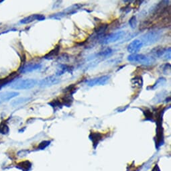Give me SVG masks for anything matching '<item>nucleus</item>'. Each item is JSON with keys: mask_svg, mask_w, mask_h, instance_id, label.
I'll use <instances>...</instances> for the list:
<instances>
[{"mask_svg": "<svg viewBox=\"0 0 171 171\" xmlns=\"http://www.w3.org/2000/svg\"><path fill=\"white\" fill-rule=\"evenodd\" d=\"M49 144H50V142L44 141V142H42V143H40L39 147L40 148H42V149H44V148H46V146L48 145H49Z\"/></svg>", "mask_w": 171, "mask_h": 171, "instance_id": "obj_27", "label": "nucleus"}, {"mask_svg": "<svg viewBox=\"0 0 171 171\" xmlns=\"http://www.w3.org/2000/svg\"><path fill=\"white\" fill-rule=\"evenodd\" d=\"M170 69H171V66L170 64L169 63H166L165 65H164L163 68V72L165 75H170Z\"/></svg>", "mask_w": 171, "mask_h": 171, "instance_id": "obj_21", "label": "nucleus"}, {"mask_svg": "<svg viewBox=\"0 0 171 171\" xmlns=\"http://www.w3.org/2000/svg\"><path fill=\"white\" fill-rule=\"evenodd\" d=\"M60 82V79L56 75L48 76L47 77L43 78L39 82V85L42 87H50L53 85H55Z\"/></svg>", "mask_w": 171, "mask_h": 171, "instance_id": "obj_6", "label": "nucleus"}, {"mask_svg": "<svg viewBox=\"0 0 171 171\" xmlns=\"http://www.w3.org/2000/svg\"><path fill=\"white\" fill-rule=\"evenodd\" d=\"M112 53H113V50H112L111 48H108L102 52H100V53L98 54V55L100 56V57H109V56L111 55Z\"/></svg>", "mask_w": 171, "mask_h": 171, "instance_id": "obj_19", "label": "nucleus"}, {"mask_svg": "<svg viewBox=\"0 0 171 171\" xmlns=\"http://www.w3.org/2000/svg\"><path fill=\"white\" fill-rule=\"evenodd\" d=\"M30 100H31L30 97L20 98V99H18V100L13 101V102L11 103V105H12L13 106H16V105H21V104H22V103H24L27 102H28V101Z\"/></svg>", "mask_w": 171, "mask_h": 171, "instance_id": "obj_17", "label": "nucleus"}, {"mask_svg": "<svg viewBox=\"0 0 171 171\" xmlns=\"http://www.w3.org/2000/svg\"><path fill=\"white\" fill-rule=\"evenodd\" d=\"M18 76V74L16 73H13L12 74H10V75L4 78H1L0 79V89H1L4 86H5L6 84L12 81V80Z\"/></svg>", "mask_w": 171, "mask_h": 171, "instance_id": "obj_15", "label": "nucleus"}, {"mask_svg": "<svg viewBox=\"0 0 171 171\" xmlns=\"http://www.w3.org/2000/svg\"><path fill=\"white\" fill-rule=\"evenodd\" d=\"M82 7L83 5H81V4H74V5L64 9V10L63 11H62V12L56 13L55 14L50 15V18L60 20L62 18L67 16V15H73L74 13H76L78 10H79V9L82 8Z\"/></svg>", "mask_w": 171, "mask_h": 171, "instance_id": "obj_4", "label": "nucleus"}, {"mask_svg": "<svg viewBox=\"0 0 171 171\" xmlns=\"http://www.w3.org/2000/svg\"><path fill=\"white\" fill-rule=\"evenodd\" d=\"M144 115L146 118H150L149 120H152L153 116H152V114L151 112H150V111H149V110H146V111H144Z\"/></svg>", "mask_w": 171, "mask_h": 171, "instance_id": "obj_26", "label": "nucleus"}, {"mask_svg": "<svg viewBox=\"0 0 171 171\" xmlns=\"http://www.w3.org/2000/svg\"><path fill=\"white\" fill-rule=\"evenodd\" d=\"M125 34H126V32L123 30L118 31V32H116L111 33L107 36H105L104 38L102 40L101 43L103 44H107L110 43H113V42H116L124 37Z\"/></svg>", "mask_w": 171, "mask_h": 171, "instance_id": "obj_5", "label": "nucleus"}, {"mask_svg": "<svg viewBox=\"0 0 171 171\" xmlns=\"http://www.w3.org/2000/svg\"><path fill=\"white\" fill-rule=\"evenodd\" d=\"M163 59L166 60L170 59V47H168V48H167V49H166V53L165 56H164Z\"/></svg>", "mask_w": 171, "mask_h": 171, "instance_id": "obj_24", "label": "nucleus"}, {"mask_svg": "<svg viewBox=\"0 0 171 171\" xmlns=\"http://www.w3.org/2000/svg\"><path fill=\"white\" fill-rule=\"evenodd\" d=\"M9 132V128L7 125L6 123H2L1 125H0V132L3 134H8Z\"/></svg>", "mask_w": 171, "mask_h": 171, "instance_id": "obj_20", "label": "nucleus"}, {"mask_svg": "<svg viewBox=\"0 0 171 171\" xmlns=\"http://www.w3.org/2000/svg\"><path fill=\"white\" fill-rule=\"evenodd\" d=\"M45 19V16L44 15L42 14H32L29 15L28 17L24 18V19H22L21 21H20V23L23 24H30L31 22L34 21H36V20H38V21H42Z\"/></svg>", "mask_w": 171, "mask_h": 171, "instance_id": "obj_10", "label": "nucleus"}, {"mask_svg": "<svg viewBox=\"0 0 171 171\" xmlns=\"http://www.w3.org/2000/svg\"><path fill=\"white\" fill-rule=\"evenodd\" d=\"M18 95L19 93L15 91H8L1 93H0V103L8 102Z\"/></svg>", "mask_w": 171, "mask_h": 171, "instance_id": "obj_11", "label": "nucleus"}, {"mask_svg": "<svg viewBox=\"0 0 171 171\" xmlns=\"http://www.w3.org/2000/svg\"><path fill=\"white\" fill-rule=\"evenodd\" d=\"M109 76L108 75H103L100 77H97L92 78V79L88 80L86 81L87 85L89 87H94L97 85H104L108 82L109 80Z\"/></svg>", "mask_w": 171, "mask_h": 171, "instance_id": "obj_7", "label": "nucleus"}, {"mask_svg": "<svg viewBox=\"0 0 171 171\" xmlns=\"http://www.w3.org/2000/svg\"><path fill=\"white\" fill-rule=\"evenodd\" d=\"M60 50V46H59V45H57V46H56L53 50H52L50 52H49L47 55H45L44 58H45V59H47V60L53 59V58L57 57L58 55Z\"/></svg>", "mask_w": 171, "mask_h": 171, "instance_id": "obj_12", "label": "nucleus"}, {"mask_svg": "<svg viewBox=\"0 0 171 171\" xmlns=\"http://www.w3.org/2000/svg\"><path fill=\"white\" fill-rule=\"evenodd\" d=\"M41 67L42 65L40 63H28L20 67L19 71L21 73H26L41 69Z\"/></svg>", "mask_w": 171, "mask_h": 171, "instance_id": "obj_9", "label": "nucleus"}, {"mask_svg": "<svg viewBox=\"0 0 171 171\" xmlns=\"http://www.w3.org/2000/svg\"><path fill=\"white\" fill-rule=\"evenodd\" d=\"M129 24L132 29H135L137 26V20L136 16H132L129 21Z\"/></svg>", "mask_w": 171, "mask_h": 171, "instance_id": "obj_22", "label": "nucleus"}, {"mask_svg": "<svg viewBox=\"0 0 171 171\" xmlns=\"http://www.w3.org/2000/svg\"><path fill=\"white\" fill-rule=\"evenodd\" d=\"M132 83L133 85H135V86L142 87L143 84V81L141 76H136L132 80Z\"/></svg>", "mask_w": 171, "mask_h": 171, "instance_id": "obj_18", "label": "nucleus"}, {"mask_svg": "<svg viewBox=\"0 0 171 171\" xmlns=\"http://www.w3.org/2000/svg\"><path fill=\"white\" fill-rule=\"evenodd\" d=\"M162 36L163 32L161 30H151L142 36L141 41L146 46L151 45L158 42L162 38Z\"/></svg>", "mask_w": 171, "mask_h": 171, "instance_id": "obj_1", "label": "nucleus"}, {"mask_svg": "<svg viewBox=\"0 0 171 171\" xmlns=\"http://www.w3.org/2000/svg\"><path fill=\"white\" fill-rule=\"evenodd\" d=\"M67 72H71V67L67 64H60L57 68V71L56 73V76H60Z\"/></svg>", "mask_w": 171, "mask_h": 171, "instance_id": "obj_14", "label": "nucleus"}, {"mask_svg": "<svg viewBox=\"0 0 171 171\" xmlns=\"http://www.w3.org/2000/svg\"><path fill=\"white\" fill-rule=\"evenodd\" d=\"M128 60L130 62H138L139 64L143 65H151L155 62V59L152 57L142 55V54H133L128 57Z\"/></svg>", "mask_w": 171, "mask_h": 171, "instance_id": "obj_3", "label": "nucleus"}, {"mask_svg": "<svg viewBox=\"0 0 171 171\" xmlns=\"http://www.w3.org/2000/svg\"><path fill=\"white\" fill-rule=\"evenodd\" d=\"M143 43L140 40H134L128 44L127 50L128 53L133 54H136L138 51L140 50L142 47L143 46Z\"/></svg>", "mask_w": 171, "mask_h": 171, "instance_id": "obj_8", "label": "nucleus"}, {"mask_svg": "<svg viewBox=\"0 0 171 171\" xmlns=\"http://www.w3.org/2000/svg\"><path fill=\"white\" fill-rule=\"evenodd\" d=\"M1 2H3V1H0V4H1Z\"/></svg>", "mask_w": 171, "mask_h": 171, "instance_id": "obj_28", "label": "nucleus"}, {"mask_svg": "<svg viewBox=\"0 0 171 171\" xmlns=\"http://www.w3.org/2000/svg\"><path fill=\"white\" fill-rule=\"evenodd\" d=\"M48 104H50L51 106L54 108H57V107L60 108V107H62V105L61 102H60L59 100H53V102L49 103Z\"/></svg>", "mask_w": 171, "mask_h": 171, "instance_id": "obj_23", "label": "nucleus"}, {"mask_svg": "<svg viewBox=\"0 0 171 171\" xmlns=\"http://www.w3.org/2000/svg\"><path fill=\"white\" fill-rule=\"evenodd\" d=\"M61 100L62 101H60V102H61L62 105H65L67 107H70L73 102V98L72 95L69 94V95H65Z\"/></svg>", "mask_w": 171, "mask_h": 171, "instance_id": "obj_16", "label": "nucleus"}, {"mask_svg": "<svg viewBox=\"0 0 171 171\" xmlns=\"http://www.w3.org/2000/svg\"><path fill=\"white\" fill-rule=\"evenodd\" d=\"M163 81H166L165 78H159V79H158V81H157V82H156V83H155L154 86H153V87H152V89L156 88H156H157V87H158V86H160V85H161L162 84H163Z\"/></svg>", "mask_w": 171, "mask_h": 171, "instance_id": "obj_25", "label": "nucleus"}, {"mask_svg": "<svg viewBox=\"0 0 171 171\" xmlns=\"http://www.w3.org/2000/svg\"><path fill=\"white\" fill-rule=\"evenodd\" d=\"M37 81L33 78H26V79H20L12 83L10 87L13 89L24 90L29 89L34 87L36 84Z\"/></svg>", "mask_w": 171, "mask_h": 171, "instance_id": "obj_2", "label": "nucleus"}, {"mask_svg": "<svg viewBox=\"0 0 171 171\" xmlns=\"http://www.w3.org/2000/svg\"><path fill=\"white\" fill-rule=\"evenodd\" d=\"M166 49L167 48H163V47H156L153 49L152 50V53L153 55H154L156 57L158 58H161L164 57L165 56Z\"/></svg>", "mask_w": 171, "mask_h": 171, "instance_id": "obj_13", "label": "nucleus"}]
</instances>
